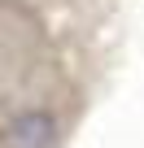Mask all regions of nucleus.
<instances>
[{
  "instance_id": "f257e3e1",
  "label": "nucleus",
  "mask_w": 144,
  "mask_h": 148,
  "mask_svg": "<svg viewBox=\"0 0 144 148\" xmlns=\"http://www.w3.org/2000/svg\"><path fill=\"white\" fill-rule=\"evenodd\" d=\"M0 148H57V118L44 109L18 113L0 135Z\"/></svg>"
}]
</instances>
